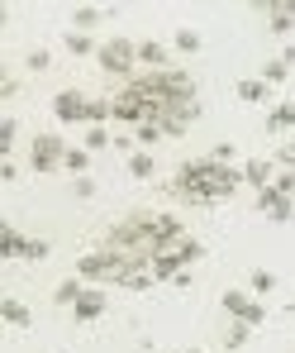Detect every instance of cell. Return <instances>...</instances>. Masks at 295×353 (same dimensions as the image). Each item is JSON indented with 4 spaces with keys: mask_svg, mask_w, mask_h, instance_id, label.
<instances>
[{
    "mask_svg": "<svg viewBox=\"0 0 295 353\" xmlns=\"http://www.w3.org/2000/svg\"><path fill=\"white\" fill-rule=\"evenodd\" d=\"M281 62H286V67H295V43H291V48H281Z\"/></svg>",
    "mask_w": 295,
    "mask_h": 353,
    "instance_id": "ab89813d",
    "label": "cell"
},
{
    "mask_svg": "<svg viewBox=\"0 0 295 353\" xmlns=\"http://www.w3.org/2000/svg\"><path fill=\"white\" fill-rule=\"evenodd\" d=\"M286 129H295V101H276L267 110V134H286Z\"/></svg>",
    "mask_w": 295,
    "mask_h": 353,
    "instance_id": "9a60e30c",
    "label": "cell"
},
{
    "mask_svg": "<svg viewBox=\"0 0 295 353\" xmlns=\"http://www.w3.org/2000/svg\"><path fill=\"white\" fill-rule=\"evenodd\" d=\"M0 96H5V101H14V96H19V77H14V72H5V77H0Z\"/></svg>",
    "mask_w": 295,
    "mask_h": 353,
    "instance_id": "8d00e7d4",
    "label": "cell"
},
{
    "mask_svg": "<svg viewBox=\"0 0 295 353\" xmlns=\"http://www.w3.org/2000/svg\"><path fill=\"white\" fill-rule=\"evenodd\" d=\"M219 305H224V315H229V320H243V325H248V315H252V305H257V301H252L248 292H238V287H224Z\"/></svg>",
    "mask_w": 295,
    "mask_h": 353,
    "instance_id": "7c38bea8",
    "label": "cell"
},
{
    "mask_svg": "<svg viewBox=\"0 0 295 353\" xmlns=\"http://www.w3.org/2000/svg\"><path fill=\"white\" fill-rule=\"evenodd\" d=\"M248 339H252V330H248L243 320H229V325H224V334H219V344H224V349H229V353L248 349Z\"/></svg>",
    "mask_w": 295,
    "mask_h": 353,
    "instance_id": "d6986e66",
    "label": "cell"
},
{
    "mask_svg": "<svg viewBox=\"0 0 295 353\" xmlns=\"http://www.w3.org/2000/svg\"><path fill=\"white\" fill-rule=\"evenodd\" d=\"M67 139L62 134H34V143H29V168L34 172H62V163H67Z\"/></svg>",
    "mask_w": 295,
    "mask_h": 353,
    "instance_id": "5b68a950",
    "label": "cell"
},
{
    "mask_svg": "<svg viewBox=\"0 0 295 353\" xmlns=\"http://www.w3.org/2000/svg\"><path fill=\"white\" fill-rule=\"evenodd\" d=\"M186 353H205V349H186Z\"/></svg>",
    "mask_w": 295,
    "mask_h": 353,
    "instance_id": "60d3db41",
    "label": "cell"
},
{
    "mask_svg": "<svg viewBox=\"0 0 295 353\" xmlns=\"http://www.w3.org/2000/svg\"><path fill=\"white\" fill-rule=\"evenodd\" d=\"M105 119H110V101H105V96H91V115H86V129H91V124H105Z\"/></svg>",
    "mask_w": 295,
    "mask_h": 353,
    "instance_id": "836d02e7",
    "label": "cell"
},
{
    "mask_svg": "<svg viewBox=\"0 0 295 353\" xmlns=\"http://www.w3.org/2000/svg\"><path fill=\"white\" fill-rule=\"evenodd\" d=\"M286 77H291V67H286L281 58H267V62H262V81H267V86H281Z\"/></svg>",
    "mask_w": 295,
    "mask_h": 353,
    "instance_id": "f1b7e54d",
    "label": "cell"
},
{
    "mask_svg": "<svg viewBox=\"0 0 295 353\" xmlns=\"http://www.w3.org/2000/svg\"><path fill=\"white\" fill-rule=\"evenodd\" d=\"M48 253H53V243H48V239H29V248H24V263H48Z\"/></svg>",
    "mask_w": 295,
    "mask_h": 353,
    "instance_id": "1f68e13d",
    "label": "cell"
},
{
    "mask_svg": "<svg viewBox=\"0 0 295 353\" xmlns=\"http://www.w3.org/2000/svg\"><path fill=\"white\" fill-rule=\"evenodd\" d=\"M257 210H262L272 225H286V220L295 215V201H291V196H281L276 186H267V191H257Z\"/></svg>",
    "mask_w": 295,
    "mask_h": 353,
    "instance_id": "9c48e42d",
    "label": "cell"
},
{
    "mask_svg": "<svg viewBox=\"0 0 295 353\" xmlns=\"http://www.w3.org/2000/svg\"><path fill=\"white\" fill-rule=\"evenodd\" d=\"M153 282H157V277H153V268H129V272L119 277V287H124V292H148Z\"/></svg>",
    "mask_w": 295,
    "mask_h": 353,
    "instance_id": "7402d4cb",
    "label": "cell"
},
{
    "mask_svg": "<svg viewBox=\"0 0 295 353\" xmlns=\"http://www.w3.org/2000/svg\"><path fill=\"white\" fill-rule=\"evenodd\" d=\"M100 248H110L119 253L129 268H153V258H157V210H148V205H133L124 220L110 225V234Z\"/></svg>",
    "mask_w": 295,
    "mask_h": 353,
    "instance_id": "3957f363",
    "label": "cell"
},
{
    "mask_svg": "<svg viewBox=\"0 0 295 353\" xmlns=\"http://www.w3.org/2000/svg\"><path fill=\"white\" fill-rule=\"evenodd\" d=\"M81 292H86V282L72 272V277H62L58 287H53V305H67V310H72V305L81 301Z\"/></svg>",
    "mask_w": 295,
    "mask_h": 353,
    "instance_id": "e0dca14e",
    "label": "cell"
},
{
    "mask_svg": "<svg viewBox=\"0 0 295 353\" xmlns=\"http://www.w3.org/2000/svg\"><path fill=\"white\" fill-rule=\"evenodd\" d=\"M138 62H143L148 72H167V67H172V48L157 43V39H143V43H138Z\"/></svg>",
    "mask_w": 295,
    "mask_h": 353,
    "instance_id": "30bf717a",
    "label": "cell"
},
{
    "mask_svg": "<svg viewBox=\"0 0 295 353\" xmlns=\"http://www.w3.org/2000/svg\"><path fill=\"white\" fill-rule=\"evenodd\" d=\"M110 143H115V134H110L105 124H91V129H86V143H81V148H86V153H105Z\"/></svg>",
    "mask_w": 295,
    "mask_h": 353,
    "instance_id": "cb8c5ba5",
    "label": "cell"
},
{
    "mask_svg": "<svg viewBox=\"0 0 295 353\" xmlns=\"http://www.w3.org/2000/svg\"><path fill=\"white\" fill-rule=\"evenodd\" d=\"M162 139H167V134H162V124H153V119H143V124L133 129V143H138L143 153H153V148H157Z\"/></svg>",
    "mask_w": 295,
    "mask_h": 353,
    "instance_id": "ffe728a7",
    "label": "cell"
},
{
    "mask_svg": "<svg viewBox=\"0 0 295 353\" xmlns=\"http://www.w3.org/2000/svg\"><path fill=\"white\" fill-rule=\"evenodd\" d=\"M48 105H53V119L58 124H86V115H91V96L86 91H72V86L67 91H53Z\"/></svg>",
    "mask_w": 295,
    "mask_h": 353,
    "instance_id": "52a82bcc",
    "label": "cell"
},
{
    "mask_svg": "<svg viewBox=\"0 0 295 353\" xmlns=\"http://www.w3.org/2000/svg\"><path fill=\"white\" fill-rule=\"evenodd\" d=\"M14 139H19V119L5 115V119H0V153H10V148H14Z\"/></svg>",
    "mask_w": 295,
    "mask_h": 353,
    "instance_id": "f546056e",
    "label": "cell"
},
{
    "mask_svg": "<svg viewBox=\"0 0 295 353\" xmlns=\"http://www.w3.org/2000/svg\"><path fill=\"white\" fill-rule=\"evenodd\" d=\"M62 172H72V176H86V172H91V153L72 143V148H67V163H62Z\"/></svg>",
    "mask_w": 295,
    "mask_h": 353,
    "instance_id": "d4e9b609",
    "label": "cell"
},
{
    "mask_svg": "<svg viewBox=\"0 0 295 353\" xmlns=\"http://www.w3.org/2000/svg\"><path fill=\"white\" fill-rule=\"evenodd\" d=\"M62 43H67V53H72V58H91V53H100V48L91 43V34H76V29H67V39H62Z\"/></svg>",
    "mask_w": 295,
    "mask_h": 353,
    "instance_id": "603a6c76",
    "label": "cell"
},
{
    "mask_svg": "<svg viewBox=\"0 0 295 353\" xmlns=\"http://www.w3.org/2000/svg\"><path fill=\"white\" fill-rule=\"evenodd\" d=\"M96 191H100V186H96V176H72V196H76V201H91Z\"/></svg>",
    "mask_w": 295,
    "mask_h": 353,
    "instance_id": "e575fe53",
    "label": "cell"
},
{
    "mask_svg": "<svg viewBox=\"0 0 295 353\" xmlns=\"http://www.w3.org/2000/svg\"><path fill=\"white\" fill-rule=\"evenodd\" d=\"M291 310H295V296H291Z\"/></svg>",
    "mask_w": 295,
    "mask_h": 353,
    "instance_id": "b9f144b4",
    "label": "cell"
},
{
    "mask_svg": "<svg viewBox=\"0 0 295 353\" xmlns=\"http://www.w3.org/2000/svg\"><path fill=\"white\" fill-rule=\"evenodd\" d=\"M0 315H5V325H14V330H29V325H34V315H29V305H24L19 296H5V301H0Z\"/></svg>",
    "mask_w": 295,
    "mask_h": 353,
    "instance_id": "2e32d148",
    "label": "cell"
},
{
    "mask_svg": "<svg viewBox=\"0 0 295 353\" xmlns=\"http://www.w3.org/2000/svg\"><path fill=\"white\" fill-rule=\"evenodd\" d=\"M238 186H243V168H224L215 158H195V163H181L172 176V196L186 205H219L229 201Z\"/></svg>",
    "mask_w": 295,
    "mask_h": 353,
    "instance_id": "7a4b0ae2",
    "label": "cell"
},
{
    "mask_svg": "<svg viewBox=\"0 0 295 353\" xmlns=\"http://www.w3.org/2000/svg\"><path fill=\"white\" fill-rule=\"evenodd\" d=\"M124 272H129V263L119 253H110V248H91V253L76 258V277L91 282V287H119Z\"/></svg>",
    "mask_w": 295,
    "mask_h": 353,
    "instance_id": "277c9868",
    "label": "cell"
},
{
    "mask_svg": "<svg viewBox=\"0 0 295 353\" xmlns=\"http://www.w3.org/2000/svg\"><path fill=\"white\" fill-rule=\"evenodd\" d=\"M124 101H133L143 119L162 124L167 139H181L195 119H200V101H195V77L186 67H167V72H138L124 81L119 91Z\"/></svg>",
    "mask_w": 295,
    "mask_h": 353,
    "instance_id": "6da1fadb",
    "label": "cell"
},
{
    "mask_svg": "<svg viewBox=\"0 0 295 353\" xmlns=\"http://www.w3.org/2000/svg\"><path fill=\"white\" fill-rule=\"evenodd\" d=\"M96 62H100V72L105 77H133V62H138V43L133 39H110V43H100V53H96Z\"/></svg>",
    "mask_w": 295,
    "mask_h": 353,
    "instance_id": "8992f818",
    "label": "cell"
},
{
    "mask_svg": "<svg viewBox=\"0 0 295 353\" xmlns=\"http://www.w3.org/2000/svg\"><path fill=\"white\" fill-rule=\"evenodd\" d=\"M0 181H19V168H14V163H10V158H5V163H0Z\"/></svg>",
    "mask_w": 295,
    "mask_h": 353,
    "instance_id": "f35d334b",
    "label": "cell"
},
{
    "mask_svg": "<svg viewBox=\"0 0 295 353\" xmlns=\"http://www.w3.org/2000/svg\"><path fill=\"white\" fill-rule=\"evenodd\" d=\"M172 48H177V53H186V58H190V53H200V48H205V39H200V34H195V29H177V39H172Z\"/></svg>",
    "mask_w": 295,
    "mask_h": 353,
    "instance_id": "83f0119b",
    "label": "cell"
},
{
    "mask_svg": "<svg viewBox=\"0 0 295 353\" xmlns=\"http://www.w3.org/2000/svg\"><path fill=\"white\" fill-rule=\"evenodd\" d=\"M172 253L181 258V268H190V263H200V258H205V243H200V239H190V234H186V239L177 243V248H172Z\"/></svg>",
    "mask_w": 295,
    "mask_h": 353,
    "instance_id": "484cf974",
    "label": "cell"
},
{
    "mask_svg": "<svg viewBox=\"0 0 295 353\" xmlns=\"http://www.w3.org/2000/svg\"><path fill=\"white\" fill-rule=\"evenodd\" d=\"M115 148H119V153H129V158H133V153H138V148H133V139H129V134H115Z\"/></svg>",
    "mask_w": 295,
    "mask_h": 353,
    "instance_id": "74e56055",
    "label": "cell"
},
{
    "mask_svg": "<svg viewBox=\"0 0 295 353\" xmlns=\"http://www.w3.org/2000/svg\"><path fill=\"white\" fill-rule=\"evenodd\" d=\"M272 186H276L281 196H291V201H295V172H281V168H276V181H272Z\"/></svg>",
    "mask_w": 295,
    "mask_h": 353,
    "instance_id": "d590c367",
    "label": "cell"
},
{
    "mask_svg": "<svg viewBox=\"0 0 295 353\" xmlns=\"http://www.w3.org/2000/svg\"><path fill=\"white\" fill-rule=\"evenodd\" d=\"M234 96L243 101V105H267V101H272V86H267L262 77H243V81L234 86Z\"/></svg>",
    "mask_w": 295,
    "mask_h": 353,
    "instance_id": "4fadbf2b",
    "label": "cell"
},
{
    "mask_svg": "<svg viewBox=\"0 0 295 353\" xmlns=\"http://www.w3.org/2000/svg\"><path fill=\"white\" fill-rule=\"evenodd\" d=\"M243 181L257 186V191H267V186L276 181V163H272V158H248V163H243Z\"/></svg>",
    "mask_w": 295,
    "mask_h": 353,
    "instance_id": "8fae6325",
    "label": "cell"
},
{
    "mask_svg": "<svg viewBox=\"0 0 295 353\" xmlns=\"http://www.w3.org/2000/svg\"><path fill=\"white\" fill-rule=\"evenodd\" d=\"M248 287H252V296H272L276 292V272H272V268H257V272L248 277Z\"/></svg>",
    "mask_w": 295,
    "mask_h": 353,
    "instance_id": "4316f807",
    "label": "cell"
},
{
    "mask_svg": "<svg viewBox=\"0 0 295 353\" xmlns=\"http://www.w3.org/2000/svg\"><path fill=\"white\" fill-rule=\"evenodd\" d=\"M105 310H110V296L100 292V287H86V292H81V301L72 305V320H76V325H96Z\"/></svg>",
    "mask_w": 295,
    "mask_h": 353,
    "instance_id": "ba28073f",
    "label": "cell"
},
{
    "mask_svg": "<svg viewBox=\"0 0 295 353\" xmlns=\"http://www.w3.org/2000/svg\"><path fill=\"white\" fill-rule=\"evenodd\" d=\"M153 172H157V158L138 148V153L129 158V176H133V181H153Z\"/></svg>",
    "mask_w": 295,
    "mask_h": 353,
    "instance_id": "44dd1931",
    "label": "cell"
},
{
    "mask_svg": "<svg viewBox=\"0 0 295 353\" xmlns=\"http://www.w3.org/2000/svg\"><path fill=\"white\" fill-rule=\"evenodd\" d=\"M24 248H29V234H19L14 225L0 230V258H24Z\"/></svg>",
    "mask_w": 295,
    "mask_h": 353,
    "instance_id": "ac0fdd59",
    "label": "cell"
},
{
    "mask_svg": "<svg viewBox=\"0 0 295 353\" xmlns=\"http://www.w3.org/2000/svg\"><path fill=\"white\" fill-rule=\"evenodd\" d=\"M24 67H29V72H48V67H53V53H48V48H29V53H24Z\"/></svg>",
    "mask_w": 295,
    "mask_h": 353,
    "instance_id": "4dcf8cb0",
    "label": "cell"
},
{
    "mask_svg": "<svg viewBox=\"0 0 295 353\" xmlns=\"http://www.w3.org/2000/svg\"><path fill=\"white\" fill-rule=\"evenodd\" d=\"M105 19H110V10H100V5H76V10H72V29H76V34H91V29L105 24Z\"/></svg>",
    "mask_w": 295,
    "mask_h": 353,
    "instance_id": "5bb4252c",
    "label": "cell"
},
{
    "mask_svg": "<svg viewBox=\"0 0 295 353\" xmlns=\"http://www.w3.org/2000/svg\"><path fill=\"white\" fill-rule=\"evenodd\" d=\"M281 172H295V139H281V148H276V158H272Z\"/></svg>",
    "mask_w": 295,
    "mask_h": 353,
    "instance_id": "d6a6232c",
    "label": "cell"
}]
</instances>
